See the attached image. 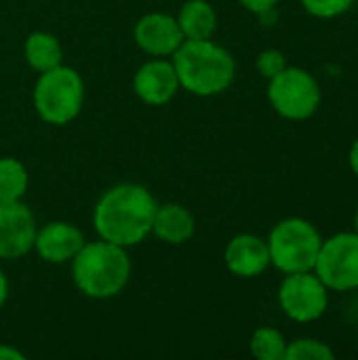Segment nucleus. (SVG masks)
Listing matches in <instances>:
<instances>
[{
	"label": "nucleus",
	"mask_w": 358,
	"mask_h": 360,
	"mask_svg": "<svg viewBox=\"0 0 358 360\" xmlns=\"http://www.w3.org/2000/svg\"><path fill=\"white\" fill-rule=\"evenodd\" d=\"M156 198L139 184H118L103 192L93 209V226L101 240L135 247L152 234Z\"/></svg>",
	"instance_id": "f257e3e1"
},
{
	"label": "nucleus",
	"mask_w": 358,
	"mask_h": 360,
	"mask_svg": "<svg viewBox=\"0 0 358 360\" xmlns=\"http://www.w3.org/2000/svg\"><path fill=\"white\" fill-rule=\"evenodd\" d=\"M179 86L196 97H215L228 91L236 76V61L228 49L207 40H184L171 55Z\"/></svg>",
	"instance_id": "f03ea898"
},
{
	"label": "nucleus",
	"mask_w": 358,
	"mask_h": 360,
	"mask_svg": "<svg viewBox=\"0 0 358 360\" xmlns=\"http://www.w3.org/2000/svg\"><path fill=\"white\" fill-rule=\"evenodd\" d=\"M70 264L76 289L91 300H112L120 295L131 278L127 249L101 238L84 243Z\"/></svg>",
	"instance_id": "7ed1b4c3"
},
{
	"label": "nucleus",
	"mask_w": 358,
	"mask_h": 360,
	"mask_svg": "<svg viewBox=\"0 0 358 360\" xmlns=\"http://www.w3.org/2000/svg\"><path fill=\"white\" fill-rule=\"evenodd\" d=\"M84 80L68 65H57L38 76L34 84V108L46 124H70L84 105Z\"/></svg>",
	"instance_id": "20e7f679"
},
{
	"label": "nucleus",
	"mask_w": 358,
	"mask_h": 360,
	"mask_svg": "<svg viewBox=\"0 0 358 360\" xmlns=\"http://www.w3.org/2000/svg\"><path fill=\"white\" fill-rule=\"evenodd\" d=\"M270 251V266L283 274L314 270L323 236L312 221L304 217L281 219L266 238Z\"/></svg>",
	"instance_id": "39448f33"
},
{
	"label": "nucleus",
	"mask_w": 358,
	"mask_h": 360,
	"mask_svg": "<svg viewBox=\"0 0 358 360\" xmlns=\"http://www.w3.org/2000/svg\"><path fill=\"white\" fill-rule=\"evenodd\" d=\"M268 101L287 120H308L321 105L319 80L304 68L287 65L268 80Z\"/></svg>",
	"instance_id": "423d86ee"
},
{
	"label": "nucleus",
	"mask_w": 358,
	"mask_h": 360,
	"mask_svg": "<svg viewBox=\"0 0 358 360\" xmlns=\"http://www.w3.org/2000/svg\"><path fill=\"white\" fill-rule=\"evenodd\" d=\"M329 291L348 293L358 289V234L338 232L323 238L314 270Z\"/></svg>",
	"instance_id": "0eeeda50"
},
{
	"label": "nucleus",
	"mask_w": 358,
	"mask_h": 360,
	"mask_svg": "<svg viewBox=\"0 0 358 360\" xmlns=\"http://www.w3.org/2000/svg\"><path fill=\"white\" fill-rule=\"evenodd\" d=\"M329 289L323 281L310 272L285 274L279 287V306L287 319L293 323H314L329 308Z\"/></svg>",
	"instance_id": "6e6552de"
},
{
	"label": "nucleus",
	"mask_w": 358,
	"mask_h": 360,
	"mask_svg": "<svg viewBox=\"0 0 358 360\" xmlns=\"http://www.w3.org/2000/svg\"><path fill=\"white\" fill-rule=\"evenodd\" d=\"M36 217L21 202H0V259H19L34 251Z\"/></svg>",
	"instance_id": "1a4fd4ad"
},
{
	"label": "nucleus",
	"mask_w": 358,
	"mask_h": 360,
	"mask_svg": "<svg viewBox=\"0 0 358 360\" xmlns=\"http://www.w3.org/2000/svg\"><path fill=\"white\" fill-rule=\"evenodd\" d=\"M135 44L152 57H171L186 40L179 23L167 13H148L133 27Z\"/></svg>",
	"instance_id": "9d476101"
},
{
	"label": "nucleus",
	"mask_w": 358,
	"mask_h": 360,
	"mask_svg": "<svg viewBox=\"0 0 358 360\" xmlns=\"http://www.w3.org/2000/svg\"><path fill=\"white\" fill-rule=\"evenodd\" d=\"M179 89L175 65L167 57H154L146 61L133 76V91L148 105L169 103Z\"/></svg>",
	"instance_id": "9b49d317"
},
{
	"label": "nucleus",
	"mask_w": 358,
	"mask_h": 360,
	"mask_svg": "<svg viewBox=\"0 0 358 360\" xmlns=\"http://www.w3.org/2000/svg\"><path fill=\"white\" fill-rule=\"evenodd\" d=\"M84 234L68 221H51L36 232L34 251L46 264H70L84 247Z\"/></svg>",
	"instance_id": "f8f14e48"
},
{
	"label": "nucleus",
	"mask_w": 358,
	"mask_h": 360,
	"mask_svg": "<svg viewBox=\"0 0 358 360\" xmlns=\"http://www.w3.org/2000/svg\"><path fill=\"white\" fill-rule=\"evenodd\" d=\"M226 268L238 278H257L270 268L268 243L255 234H238L224 249Z\"/></svg>",
	"instance_id": "ddd939ff"
},
{
	"label": "nucleus",
	"mask_w": 358,
	"mask_h": 360,
	"mask_svg": "<svg viewBox=\"0 0 358 360\" xmlns=\"http://www.w3.org/2000/svg\"><path fill=\"white\" fill-rule=\"evenodd\" d=\"M196 230L194 215L177 202L158 205L152 221V234L167 245H184Z\"/></svg>",
	"instance_id": "4468645a"
},
{
	"label": "nucleus",
	"mask_w": 358,
	"mask_h": 360,
	"mask_svg": "<svg viewBox=\"0 0 358 360\" xmlns=\"http://www.w3.org/2000/svg\"><path fill=\"white\" fill-rule=\"evenodd\" d=\"M175 19L186 40H207L217 27V13L209 0L184 2Z\"/></svg>",
	"instance_id": "2eb2a0df"
},
{
	"label": "nucleus",
	"mask_w": 358,
	"mask_h": 360,
	"mask_svg": "<svg viewBox=\"0 0 358 360\" xmlns=\"http://www.w3.org/2000/svg\"><path fill=\"white\" fill-rule=\"evenodd\" d=\"M23 55H25L27 65L38 74L53 70V68L63 63L61 42L57 40V36H53L49 32H32L25 38Z\"/></svg>",
	"instance_id": "dca6fc26"
},
{
	"label": "nucleus",
	"mask_w": 358,
	"mask_h": 360,
	"mask_svg": "<svg viewBox=\"0 0 358 360\" xmlns=\"http://www.w3.org/2000/svg\"><path fill=\"white\" fill-rule=\"evenodd\" d=\"M30 175L23 162L13 156L0 158V202L21 200L27 192Z\"/></svg>",
	"instance_id": "f3484780"
},
{
	"label": "nucleus",
	"mask_w": 358,
	"mask_h": 360,
	"mask_svg": "<svg viewBox=\"0 0 358 360\" xmlns=\"http://www.w3.org/2000/svg\"><path fill=\"white\" fill-rule=\"evenodd\" d=\"M251 354L260 360H285L287 340L274 327H260L251 335Z\"/></svg>",
	"instance_id": "a211bd4d"
},
{
	"label": "nucleus",
	"mask_w": 358,
	"mask_h": 360,
	"mask_svg": "<svg viewBox=\"0 0 358 360\" xmlns=\"http://www.w3.org/2000/svg\"><path fill=\"white\" fill-rule=\"evenodd\" d=\"M335 352L329 344L314 340V338H300L287 342L285 360H333Z\"/></svg>",
	"instance_id": "6ab92c4d"
},
{
	"label": "nucleus",
	"mask_w": 358,
	"mask_h": 360,
	"mask_svg": "<svg viewBox=\"0 0 358 360\" xmlns=\"http://www.w3.org/2000/svg\"><path fill=\"white\" fill-rule=\"evenodd\" d=\"M354 0H302V6L308 15L317 19H335L352 8Z\"/></svg>",
	"instance_id": "aec40b11"
},
{
	"label": "nucleus",
	"mask_w": 358,
	"mask_h": 360,
	"mask_svg": "<svg viewBox=\"0 0 358 360\" xmlns=\"http://www.w3.org/2000/svg\"><path fill=\"white\" fill-rule=\"evenodd\" d=\"M255 65H257V72H260L266 80H270V78H274L276 74H281V72L287 68V59H285V55H283L281 51H276V49H266V51H262V53L257 55Z\"/></svg>",
	"instance_id": "412c9836"
},
{
	"label": "nucleus",
	"mask_w": 358,
	"mask_h": 360,
	"mask_svg": "<svg viewBox=\"0 0 358 360\" xmlns=\"http://www.w3.org/2000/svg\"><path fill=\"white\" fill-rule=\"evenodd\" d=\"M238 2H241L247 11H251V13H255V15L268 11V8H274V6L279 4V0H238Z\"/></svg>",
	"instance_id": "4be33fe9"
},
{
	"label": "nucleus",
	"mask_w": 358,
	"mask_h": 360,
	"mask_svg": "<svg viewBox=\"0 0 358 360\" xmlns=\"http://www.w3.org/2000/svg\"><path fill=\"white\" fill-rule=\"evenodd\" d=\"M25 354L15 348V346H8V344H0V360H23Z\"/></svg>",
	"instance_id": "5701e85b"
},
{
	"label": "nucleus",
	"mask_w": 358,
	"mask_h": 360,
	"mask_svg": "<svg viewBox=\"0 0 358 360\" xmlns=\"http://www.w3.org/2000/svg\"><path fill=\"white\" fill-rule=\"evenodd\" d=\"M348 165H350V171L358 177V137L352 141V146L348 150Z\"/></svg>",
	"instance_id": "b1692460"
},
{
	"label": "nucleus",
	"mask_w": 358,
	"mask_h": 360,
	"mask_svg": "<svg viewBox=\"0 0 358 360\" xmlns=\"http://www.w3.org/2000/svg\"><path fill=\"white\" fill-rule=\"evenodd\" d=\"M6 300H8V278H6V274L0 270V310H2V306L6 304Z\"/></svg>",
	"instance_id": "393cba45"
},
{
	"label": "nucleus",
	"mask_w": 358,
	"mask_h": 360,
	"mask_svg": "<svg viewBox=\"0 0 358 360\" xmlns=\"http://www.w3.org/2000/svg\"><path fill=\"white\" fill-rule=\"evenodd\" d=\"M257 17L262 19V23H264V25H274V23H276V19H279L276 6H274V8H268V11H264V13H260Z\"/></svg>",
	"instance_id": "a878e982"
},
{
	"label": "nucleus",
	"mask_w": 358,
	"mask_h": 360,
	"mask_svg": "<svg viewBox=\"0 0 358 360\" xmlns=\"http://www.w3.org/2000/svg\"><path fill=\"white\" fill-rule=\"evenodd\" d=\"M354 232L358 234V209H357V213H354Z\"/></svg>",
	"instance_id": "bb28decb"
}]
</instances>
